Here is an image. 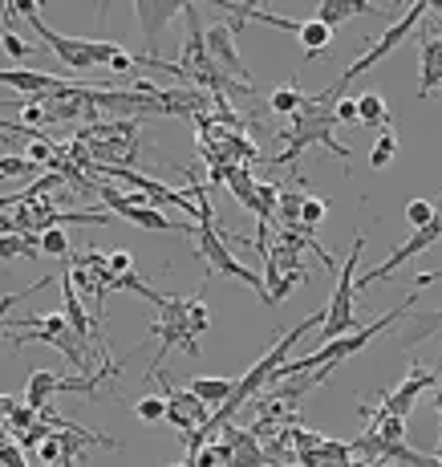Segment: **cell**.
I'll return each mask as SVG.
<instances>
[{"label": "cell", "instance_id": "10", "mask_svg": "<svg viewBox=\"0 0 442 467\" xmlns=\"http://www.w3.org/2000/svg\"><path fill=\"white\" fill-rule=\"evenodd\" d=\"M438 240H442V212H438L435 220L427 223V228H418V232H414V236L406 240V244H398V248H394V253L385 256V265H377L374 273H365L362 281H357V293H362V289H369V285H382V281H390V276L398 273V268L406 265V260H410V256H422V253H427V248H435Z\"/></svg>", "mask_w": 442, "mask_h": 467}, {"label": "cell", "instance_id": "28", "mask_svg": "<svg viewBox=\"0 0 442 467\" xmlns=\"http://www.w3.org/2000/svg\"><path fill=\"white\" fill-rule=\"evenodd\" d=\"M41 253H49V256H57V260H69V240H66V232H61V228L41 232Z\"/></svg>", "mask_w": 442, "mask_h": 467}, {"label": "cell", "instance_id": "40", "mask_svg": "<svg viewBox=\"0 0 442 467\" xmlns=\"http://www.w3.org/2000/svg\"><path fill=\"white\" fill-rule=\"evenodd\" d=\"M268 467H293V463H268Z\"/></svg>", "mask_w": 442, "mask_h": 467}, {"label": "cell", "instance_id": "27", "mask_svg": "<svg viewBox=\"0 0 442 467\" xmlns=\"http://www.w3.org/2000/svg\"><path fill=\"white\" fill-rule=\"evenodd\" d=\"M329 220V203L317 200V195H304V208H301V223L304 228H321Z\"/></svg>", "mask_w": 442, "mask_h": 467}, {"label": "cell", "instance_id": "9", "mask_svg": "<svg viewBox=\"0 0 442 467\" xmlns=\"http://www.w3.org/2000/svg\"><path fill=\"white\" fill-rule=\"evenodd\" d=\"M155 382L162 386V399H167V423L179 431V435H195V431L200 427H207L211 423V407H203L200 399H195L191 390H187V386H175L167 379V374H155Z\"/></svg>", "mask_w": 442, "mask_h": 467}, {"label": "cell", "instance_id": "16", "mask_svg": "<svg viewBox=\"0 0 442 467\" xmlns=\"http://www.w3.org/2000/svg\"><path fill=\"white\" fill-rule=\"evenodd\" d=\"M435 334H442V309H430V313H410V326L402 329L398 346L414 349V346H422V341H427V337H435Z\"/></svg>", "mask_w": 442, "mask_h": 467}, {"label": "cell", "instance_id": "30", "mask_svg": "<svg viewBox=\"0 0 442 467\" xmlns=\"http://www.w3.org/2000/svg\"><path fill=\"white\" fill-rule=\"evenodd\" d=\"M0 463H5V467H29V460H25V451H21V443H16V439L0 435Z\"/></svg>", "mask_w": 442, "mask_h": 467}, {"label": "cell", "instance_id": "17", "mask_svg": "<svg viewBox=\"0 0 442 467\" xmlns=\"http://www.w3.org/2000/svg\"><path fill=\"white\" fill-rule=\"evenodd\" d=\"M187 390H191L195 399L203 402V407L220 410V407H228L231 390H236V379H191V386H187Z\"/></svg>", "mask_w": 442, "mask_h": 467}, {"label": "cell", "instance_id": "4", "mask_svg": "<svg viewBox=\"0 0 442 467\" xmlns=\"http://www.w3.org/2000/svg\"><path fill=\"white\" fill-rule=\"evenodd\" d=\"M333 127H337V114H333V106L317 102V98H309V102L301 106V110L288 119L284 130H276V139H284V150L281 155H272V163H293V159H301L309 147H324L333 159H341L349 171V147H341L337 139H333Z\"/></svg>", "mask_w": 442, "mask_h": 467}, {"label": "cell", "instance_id": "8", "mask_svg": "<svg viewBox=\"0 0 442 467\" xmlns=\"http://www.w3.org/2000/svg\"><path fill=\"white\" fill-rule=\"evenodd\" d=\"M430 386H442V358L435 366H418V362H410V374L394 386V390H385V394H377V410L369 407V402H362L357 407V415L362 419H374V415H398V419H410V410H414V402L422 399V390H430Z\"/></svg>", "mask_w": 442, "mask_h": 467}, {"label": "cell", "instance_id": "25", "mask_svg": "<svg viewBox=\"0 0 442 467\" xmlns=\"http://www.w3.org/2000/svg\"><path fill=\"white\" fill-rule=\"evenodd\" d=\"M134 415H139L142 423H167V399H159V394H147V399L134 402Z\"/></svg>", "mask_w": 442, "mask_h": 467}, {"label": "cell", "instance_id": "2", "mask_svg": "<svg viewBox=\"0 0 442 467\" xmlns=\"http://www.w3.org/2000/svg\"><path fill=\"white\" fill-rule=\"evenodd\" d=\"M195 203H200V220H195V232H191V236H195V253L203 256L207 273L248 285V289L256 293V297L264 301L268 309H272V301H268V289H264V276L252 273L248 265H240L236 253L223 244V232L215 228V212H211V195H207V183H195Z\"/></svg>", "mask_w": 442, "mask_h": 467}, {"label": "cell", "instance_id": "35", "mask_svg": "<svg viewBox=\"0 0 442 467\" xmlns=\"http://www.w3.org/2000/svg\"><path fill=\"white\" fill-rule=\"evenodd\" d=\"M13 407H16V399H13V394H0V423H5V419L13 415Z\"/></svg>", "mask_w": 442, "mask_h": 467}, {"label": "cell", "instance_id": "33", "mask_svg": "<svg viewBox=\"0 0 442 467\" xmlns=\"http://www.w3.org/2000/svg\"><path fill=\"white\" fill-rule=\"evenodd\" d=\"M110 273H114V276L134 273V260H130V253H110Z\"/></svg>", "mask_w": 442, "mask_h": 467}, {"label": "cell", "instance_id": "5", "mask_svg": "<svg viewBox=\"0 0 442 467\" xmlns=\"http://www.w3.org/2000/svg\"><path fill=\"white\" fill-rule=\"evenodd\" d=\"M13 8L29 16L33 33L41 37L45 49H49L61 66L77 69V74H86V69H94V66H110V61L118 57V49H122V45H114V41H86V37H66V33H53L49 25L41 21V8L33 5V0H16Z\"/></svg>", "mask_w": 442, "mask_h": 467}, {"label": "cell", "instance_id": "12", "mask_svg": "<svg viewBox=\"0 0 442 467\" xmlns=\"http://www.w3.org/2000/svg\"><path fill=\"white\" fill-rule=\"evenodd\" d=\"M130 13L139 16V29H142V57L155 61L162 33H167V25L183 13V5H179V0H134Z\"/></svg>", "mask_w": 442, "mask_h": 467}, {"label": "cell", "instance_id": "34", "mask_svg": "<svg viewBox=\"0 0 442 467\" xmlns=\"http://www.w3.org/2000/svg\"><path fill=\"white\" fill-rule=\"evenodd\" d=\"M134 66H139V61H134V53H126V49H118V57L110 61V69H114V74H130Z\"/></svg>", "mask_w": 442, "mask_h": 467}, {"label": "cell", "instance_id": "11", "mask_svg": "<svg viewBox=\"0 0 442 467\" xmlns=\"http://www.w3.org/2000/svg\"><path fill=\"white\" fill-rule=\"evenodd\" d=\"M207 53H211L215 69H220V74L228 78V82H236V86H243V89H252V94H256L248 66H243L240 49H236V33H231V25H228V21L207 25Z\"/></svg>", "mask_w": 442, "mask_h": 467}, {"label": "cell", "instance_id": "31", "mask_svg": "<svg viewBox=\"0 0 442 467\" xmlns=\"http://www.w3.org/2000/svg\"><path fill=\"white\" fill-rule=\"evenodd\" d=\"M53 276H45V281H37L33 285V289H25V293H5V297H0V329H5V321H8V309H13V305H21L25 297H33V293L37 289H45V285H49Z\"/></svg>", "mask_w": 442, "mask_h": 467}, {"label": "cell", "instance_id": "18", "mask_svg": "<svg viewBox=\"0 0 442 467\" xmlns=\"http://www.w3.org/2000/svg\"><path fill=\"white\" fill-rule=\"evenodd\" d=\"M57 382H61V374H53V370H33V374H29V386H25V402H29L33 410H45V407H49V399L57 394Z\"/></svg>", "mask_w": 442, "mask_h": 467}, {"label": "cell", "instance_id": "7", "mask_svg": "<svg viewBox=\"0 0 442 467\" xmlns=\"http://www.w3.org/2000/svg\"><path fill=\"white\" fill-rule=\"evenodd\" d=\"M362 248H365V236H354V248H349L345 256V268H341L337 276V289H333L329 305H324V326H321V346H329V341L345 337V334H357L362 329V321H357V260H362Z\"/></svg>", "mask_w": 442, "mask_h": 467}, {"label": "cell", "instance_id": "20", "mask_svg": "<svg viewBox=\"0 0 442 467\" xmlns=\"http://www.w3.org/2000/svg\"><path fill=\"white\" fill-rule=\"evenodd\" d=\"M329 41H333V29H329V25H321L317 16L301 25V45H304V57H309V61L313 57H329V53H324V49H329Z\"/></svg>", "mask_w": 442, "mask_h": 467}, {"label": "cell", "instance_id": "3", "mask_svg": "<svg viewBox=\"0 0 442 467\" xmlns=\"http://www.w3.org/2000/svg\"><path fill=\"white\" fill-rule=\"evenodd\" d=\"M5 329H8L5 341L13 349H21V346H49V349H57V354L66 358L77 374H94V362H89V349H94V346L74 334V326L66 321V313H33V317H21V326L5 321Z\"/></svg>", "mask_w": 442, "mask_h": 467}, {"label": "cell", "instance_id": "6", "mask_svg": "<svg viewBox=\"0 0 442 467\" xmlns=\"http://www.w3.org/2000/svg\"><path fill=\"white\" fill-rule=\"evenodd\" d=\"M427 13H430V0H418V5H410V8H406V16H398V21H394V25H385V29H382V37H377V41H369L362 57H354L345 69H341V78H337V82H333L329 89H321V94H317V102H324V106H333V102H337V98L345 94V86L354 82V78H362L365 69H374L382 57H390V53L398 49V45H402L406 37H410L414 29H418V21H422V16H427Z\"/></svg>", "mask_w": 442, "mask_h": 467}, {"label": "cell", "instance_id": "15", "mask_svg": "<svg viewBox=\"0 0 442 467\" xmlns=\"http://www.w3.org/2000/svg\"><path fill=\"white\" fill-rule=\"evenodd\" d=\"M369 13H382V8L369 5V0H321L317 5V21L329 25V29L349 21V16H369Z\"/></svg>", "mask_w": 442, "mask_h": 467}, {"label": "cell", "instance_id": "37", "mask_svg": "<svg viewBox=\"0 0 442 467\" xmlns=\"http://www.w3.org/2000/svg\"><path fill=\"white\" fill-rule=\"evenodd\" d=\"M362 467H398V463H385V460H365Z\"/></svg>", "mask_w": 442, "mask_h": 467}, {"label": "cell", "instance_id": "23", "mask_svg": "<svg viewBox=\"0 0 442 467\" xmlns=\"http://www.w3.org/2000/svg\"><path fill=\"white\" fill-rule=\"evenodd\" d=\"M394 155H398V139H394V130H377L374 147H369V167H374V171L390 167Z\"/></svg>", "mask_w": 442, "mask_h": 467}, {"label": "cell", "instance_id": "21", "mask_svg": "<svg viewBox=\"0 0 442 467\" xmlns=\"http://www.w3.org/2000/svg\"><path fill=\"white\" fill-rule=\"evenodd\" d=\"M304 102H309V98H304L301 89H296V78H293V82H288V86H276L272 94H268V110H272V114H281V119H293V114L301 110Z\"/></svg>", "mask_w": 442, "mask_h": 467}, {"label": "cell", "instance_id": "1", "mask_svg": "<svg viewBox=\"0 0 442 467\" xmlns=\"http://www.w3.org/2000/svg\"><path fill=\"white\" fill-rule=\"evenodd\" d=\"M207 326H211V309H207L203 293H191V297H183V293L162 297L159 321L150 326V337H159L162 346H159V358L150 362V370H147V382L162 370V358H167L170 349H187L191 358H200V334Z\"/></svg>", "mask_w": 442, "mask_h": 467}, {"label": "cell", "instance_id": "24", "mask_svg": "<svg viewBox=\"0 0 442 467\" xmlns=\"http://www.w3.org/2000/svg\"><path fill=\"white\" fill-rule=\"evenodd\" d=\"M37 423H41V410H33L29 402H16V407H13V415L5 419V431H8V435H13V439H21L25 431H33Z\"/></svg>", "mask_w": 442, "mask_h": 467}, {"label": "cell", "instance_id": "13", "mask_svg": "<svg viewBox=\"0 0 442 467\" xmlns=\"http://www.w3.org/2000/svg\"><path fill=\"white\" fill-rule=\"evenodd\" d=\"M442 86V37L422 33L418 45V98H430Z\"/></svg>", "mask_w": 442, "mask_h": 467}, {"label": "cell", "instance_id": "14", "mask_svg": "<svg viewBox=\"0 0 442 467\" xmlns=\"http://www.w3.org/2000/svg\"><path fill=\"white\" fill-rule=\"evenodd\" d=\"M0 86H13V89H21V94L37 98V94H49V89H57L61 78L41 74V69H0Z\"/></svg>", "mask_w": 442, "mask_h": 467}, {"label": "cell", "instance_id": "36", "mask_svg": "<svg viewBox=\"0 0 442 467\" xmlns=\"http://www.w3.org/2000/svg\"><path fill=\"white\" fill-rule=\"evenodd\" d=\"M438 443H442V386H438Z\"/></svg>", "mask_w": 442, "mask_h": 467}, {"label": "cell", "instance_id": "19", "mask_svg": "<svg viewBox=\"0 0 442 467\" xmlns=\"http://www.w3.org/2000/svg\"><path fill=\"white\" fill-rule=\"evenodd\" d=\"M357 119H362V127L390 130V106H385V98L377 94V89H369V94L357 98Z\"/></svg>", "mask_w": 442, "mask_h": 467}, {"label": "cell", "instance_id": "29", "mask_svg": "<svg viewBox=\"0 0 442 467\" xmlns=\"http://www.w3.org/2000/svg\"><path fill=\"white\" fill-rule=\"evenodd\" d=\"M333 114H337V127H362V119H357V98H337Z\"/></svg>", "mask_w": 442, "mask_h": 467}, {"label": "cell", "instance_id": "39", "mask_svg": "<svg viewBox=\"0 0 442 467\" xmlns=\"http://www.w3.org/2000/svg\"><path fill=\"white\" fill-rule=\"evenodd\" d=\"M167 467H191V463H167Z\"/></svg>", "mask_w": 442, "mask_h": 467}, {"label": "cell", "instance_id": "26", "mask_svg": "<svg viewBox=\"0 0 442 467\" xmlns=\"http://www.w3.org/2000/svg\"><path fill=\"white\" fill-rule=\"evenodd\" d=\"M435 215H438V208H435L430 200H410V203H406V223H410L414 232L427 228V223L435 220Z\"/></svg>", "mask_w": 442, "mask_h": 467}, {"label": "cell", "instance_id": "38", "mask_svg": "<svg viewBox=\"0 0 442 467\" xmlns=\"http://www.w3.org/2000/svg\"><path fill=\"white\" fill-rule=\"evenodd\" d=\"M435 460H438V467H442V443L435 447Z\"/></svg>", "mask_w": 442, "mask_h": 467}, {"label": "cell", "instance_id": "32", "mask_svg": "<svg viewBox=\"0 0 442 467\" xmlns=\"http://www.w3.org/2000/svg\"><path fill=\"white\" fill-rule=\"evenodd\" d=\"M49 435H53V427H49V423H37L33 431H25L16 443H21V451H41V443H45Z\"/></svg>", "mask_w": 442, "mask_h": 467}, {"label": "cell", "instance_id": "22", "mask_svg": "<svg viewBox=\"0 0 442 467\" xmlns=\"http://www.w3.org/2000/svg\"><path fill=\"white\" fill-rule=\"evenodd\" d=\"M0 49H5V57H13V61H25V57H37V53H49L45 45L25 41L16 29H0Z\"/></svg>", "mask_w": 442, "mask_h": 467}]
</instances>
